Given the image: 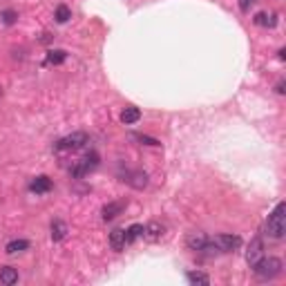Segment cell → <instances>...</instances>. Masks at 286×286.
<instances>
[{"label": "cell", "mask_w": 286, "mask_h": 286, "mask_svg": "<svg viewBox=\"0 0 286 286\" xmlns=\"http://www.w3.org/2000/svg\"><path fill=\"white\" fill-rule=\"evenodd\" d=\"M286 232V204L280 202L275 206V210L268 214V222H266V235L273 237V240H282Z\"/></svg>", "instance_id": "1"}, {"label": "cell", "mask_w": 286, "mask_h": 286, "mask_svg": "<svg viewBox=\"0 0 286 286\" xmlns=\"http://www.w3.org/2000/svg\"><path fill=\"white\" fill-rule=\"evenodd\" d=\"M252 273L257 275L260 280H275L282 275V260L278 257H262L255 266H252Z\"/></svg>", "instance_id": "2"}, {"label": "cell", "mask_w": 286, "mask_h": 286, "mask_svg": "<svg viewBox=\"0 0 286 286\" xmlns=\"http://www.w3.org/2000/svg\"><path fill=\"white\" fill-rule=\"evenodd\" d=\"M98 159H101V156H98V152H88V154L83 156V159L80 161H76L74 166H72L70 168V174L74 179H80V177H85V174H90L92 172V170H96L98 168Z\"/></svg>", "instance_id": "3"}, {"label": "cell", "mask_w": 286, "mask_h": 286, "mask_svg": "<svg viewBox=\"0 0 286 286\" xmlns=\"http://www.w3.org/2000/svg\"><path fill=\"white\" fill-rule=\"evenodd\" d=\"M90 139L85 132H74V134H68L63 136V139H58L54 143V150L58 152V154H63V152H74V150H80V148L85 146Z\"/></svg>", "instance_id": "4"}, {"label": "cell", "mask_w": 286, "mask_h": 286, "mask_svg": "<svg viewBox=\"0 0 286 286\" xmlns=\"http://www.w3.org/2000/svg\"><path fill=\"white\" fill-rule=\"evenodd\" d=\"M121 181L128 184L134 190H143L148 186V174L143 170H123L121 172Z\"/></svg>", "instance_id": "5"}, {"label": "cell", "mask_w": 286, "mask_h": 286, "mask_svg": "<svg viewBox=\"0 0 286 286\" xmlns=\"http://www.w3.org/2000/svg\"><path fill=\"white\" fill-rule=\"evenodd\" d=\"M214 246L222 252H232L242 246V237L240 235H217L214 237Z\"/></svg>", "instance_id": "6"}, {"label": "cell", "mask_w": 286, "mask_h": 286, "mask_svg": "<svg viewBox=\"0 0 286 286\" xmlns=\"http://www.w3.org/2000/svg\"><path fill=\"white\" fill-rule=\"evenodd\" d=\"M262 257H264V242H262V237H255L248 244V250H246V262H248V266L252 268Z\"/></svg>", "instance_id": "7"}, {"label": "cell", "mask_w": 286, "mask_h": 286, "mask_svg": "<svg viewBox=\"0 0 286 286\" xmlns=\"http://www.w3.org/2000/svg\"><path fill=\"white\" fill-rule=\"evenodd\" d=\"M128 208V202L126 199H116V202H110L103 206V210H101V217L106 219V222H110V219H114V217H118L123 210Z\"/></svg>", "instance_id": "8"}, {"label": "cell", "mask_w": 286, "mask_h": 286, "mask_svg": "<svg viewBox=\"0 0 286 286\" xmlns=\"http://www.w3.org/2000/svg\"><path fill=\"white\" fill-rule=\"evenodd\" d=\"M206 244H208V237L204 235V232H199V230H192V232L186 235V246H188L190 250H194V252H202Z\"/></svg>", "instance_id": "9"}, {"label": "cell", "mask_w": 286, "mask_h": 286, "mask_svg": "<svg viewBox=\"0 0 286 286\" xmlns=\"http://www.w3.org/2000/svg\"><path fill=\"white\" fill-rule=\"evenodd\" d=\"M166 235V226L161 222H150L148 226H143V237L148 242H159Z\"/></svg>", "instance_id": "10"}, {"label": "cell", "mask_w": 286, "mask_h": 286, "mask_svg": "<svg viewBox=\"0 0 286 286\" xmlns=\"http://www.w3.org/2000/svg\"><path fill=\"white\" fill-rule=\"evenodd\" d=\"M30 190H32V192H36V194L50 192V190H52V179L45 177V174H40V177H36V179L30 184Z\"/></svg>", "instance_id": "11"}, {"label": "cell", "mask_w": 286, "mask_h": 286, "mask_svg": "<svg viewBox=\"0 0 286 286\" xmlns=\"http://www.w3.org/2000/svg\"><path fill=\"white\" fill-rule=\"evenodd\" d=\"M252 22H255L257 27H275L278 25V16H275L273 12H260L255 18H252Z\"/></svg>", "instance_id": "12"}, {"label": "cell", "mask_w": 286, "mask_h": 286, "mask_svg": "<svg viewBox=\"0 0 286 286\" xmlns=\"http://www.w3.org/2000/svg\"><path fill=\"white\" fill-rule=\"evenodd\" d=\"M110 246H112L114 250L126 248V230H123V228H114V230L110 232Z\"/></svg>", "instance_id": "13"}, {"label": "cell", "mask_w": 286, "mask_h": 286, "mask_svg": "<svg viewBox=\"0 0 286 286\" xmlns=\"http://www.w3.org/2000/svg\"><path fill=\"white\" fill-rule=\"evenodd\" d=\"M0 282L4 286H14L18 282V270L12 268V266H2V268H0Z\"/></svg>", "instance_id": "14"}, {"label": "cell", "mask_w": 286, "mask_h": 286, "mask_svg": "<svg viewBox=\"0 0 286 286\" xmlns=\"http://www.w3.org/2000/svg\"><path fill=\"white\" fill-rule=\"evenodd\" d=\"M65 237H68V224L60 222V219L52 222V240H54V242H63Z\"/></svg>", "instance_id": "15"}, {"label": "cell", "mask_w": 286, "mask_h": 286, "mask_svg": "<svg viewBox=\"0 0 286 286\" xmlns=\"http://www.w3.org/2000/svg\"><path fill=\"white\" fill-rule=\"evenodd\" d=\"M139 118H141V110L139 108H132L130 106V108H126L121 112V121L126 123V126H132V123H136Z\"/></svg>", "instance_id": "16"}, {"label": "cell", "mask_w": 286, "mask_h": 286, "mask_svg": "<svg viewBox=\"0 0 286 286\" xmlns=\"http://www.w3.org/2000/svg\"><path fill=\"white\" fill-rule=\"evenodd\" d=\"M30 248V242L27 240H14V242H9L7 246H4V252H9V255H16V252H22V250H27Z\"/></svg>", "instance_id": "17"}, {"label": "cell", "mask_w": 286, "mask_h": 286, "mask_svg": "<svg viewBox=\"0 0 286 286\" xmlns=\"http://www.w3.org/2000/svg\"><path fill=\"white\" fill-rule=\"evenodd\" d=\"M139 237H143V226L141 224H132V226L126 230V246L132 244V242H136Z\"/></svg>", "instance_id": "18"}, {"label": "cell", "mask_w": 286, "mask_h": 286, "mask_svg": "<svg viewBox=\"0 0 286 286\" xmlns=\"http://www.w3.org/2000/svg\"><path fill=\"white\" fill-rule=\"evenodd\" d=\"M186 280H188L190 284H202V286L210 284V278H208L206 273H199V270H190V273L186 275Z\"/></svg>", "instance_id": "19"}, {"label": "cell", "mask_w": 286, "mask_h": 286, "mask_svg": "<svg viewBox=\"0 0 286 286\" xmlns=\"http://www.w3.org/2000/svg\"><path fill=\"white\" fill-rule=\"evenodd\" d=\"M68 60V52L65 50H52L50 54H47V63L50 65H60Z\"/></svg>", "instance_id": "20"}, {"label": "cell", "mask_w": 286, "mask_h": 286, "mask_svg": "<svg viewBox=\"0 0 286 286\" xmlns=\"http://www.w3.org/2000/svg\"><path fill=\"white\" fill-rule=\"evenodd\" d=\"M70 18H72V12H70L68 4H58V7H56V22L63 25V22H68Z\"/></svg>", "instance_id": "21"}, {"label": "cell", "mask_w": 286, "mask_h": 286, "mask_svg": "<svg viewBox=\"0 0 286 286\" xmlns=\"http://www.w3.org/2000/svg\"><path fill=\"white\" fill-rule=\"evenodd\" d=\"M132 139L139 141V143H143V146H154V148L161 146L159 139H152V136H148V134H132Z\"/></svg>", "instance_id": "22"}, {"label": "cell", "mask_w": 286, "mask_h": 286, "mask_svg": "<svg viewBox=\"0 0 286 286\" xmlns=\"http://www.w3.org/2000/svg\"><path fill=\"white\" fill-rule=\"evenodd\" d=\"M2 20H4V25H14L16 22V12H12V9L2 12Z\"/></svg>", "instance_id": "23"}, {"label": "cell", "mask_w": 286, "mask_h": 286, "mask_svg": "<svg viewBox=\"0 0 286 286\" xmlns=\"http://www.w3.org/2000/svg\"><path fill=\"white\" fill-rule=\"evenodd\" d=\"M237 2H240V9H242V12H250V7H252V4H257V0H237Z\"/></svg>", "instance_id": "24"}, {"label": "cell", "mask_w": 286, "mask_h": 286, "mask_svg": "<svg viewBox=\"0 0 286 286\" xmlns=\"http://www.w3.org/2000/svg\"><path fill=\"white\" fill-rule=\"evenodd\" d=\"M275 92H278V94H284V92H286V90H284V83H282V80H280V83H278V88H275Z\"/></svg>", "instance_id": "25"}]
</instances>
